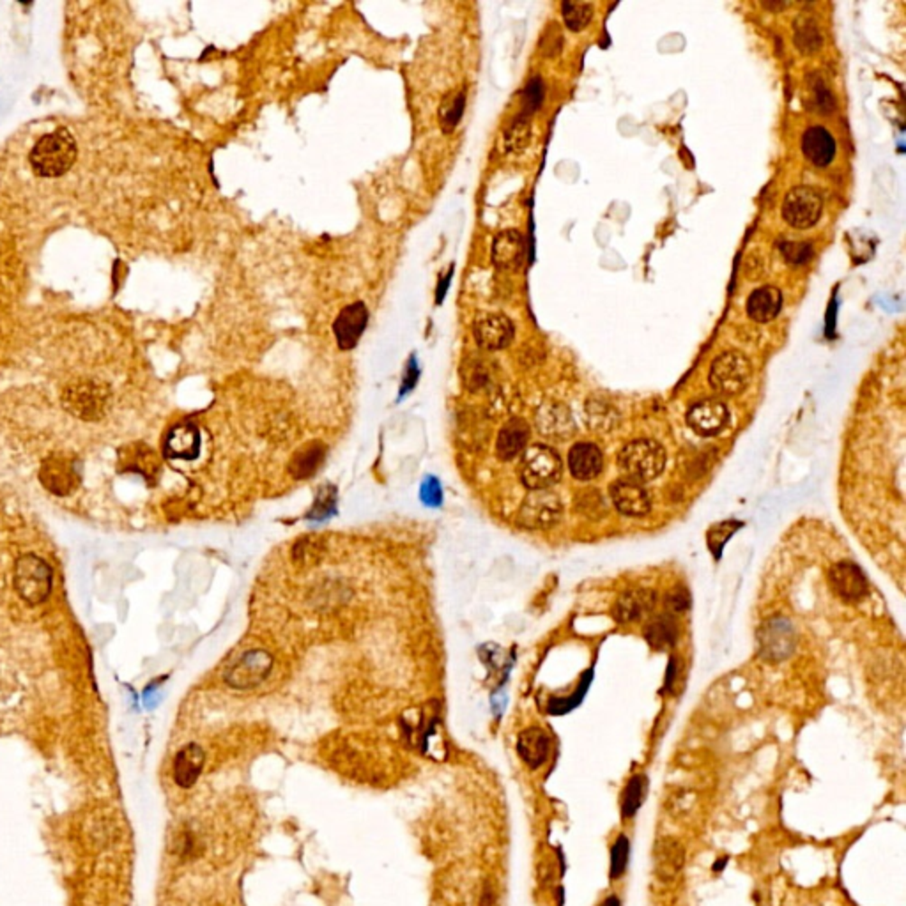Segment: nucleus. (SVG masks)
Wrapping results in <instances>:
<instances>
[{
    "mask_svg": "<svg viewBox=\"0 0 906 906\" xmlns=\"http://www.w3.org/2000/svg\"><path fill=\"white\" fill-rule=\"evenodd\" d=\"M79 147L68 128H59L42 136L29 154L31 167L40 178H60L75 165Z\"/></svg>",
    "mask_w": 906,
    "mask_h": 906,
    "instance_id": "nucleus-1",
    "label": "nucleus"
},
{
    "mask_svg": "<svg viewBox=\"0 0 906 906\" xmlns=\"http://www.w3.org/2000/svg\"><path fill=\"white\" fill-rule=\"evenodd\" d=\"M666 450L653 439H635L618 453L620 471L627 480L650 482L666 467Z\"/></svg>",
    "mask_w": 906,
    "mask_h": 906,
    "instance_id": "nucleus-2",
    "label": "nucleus"
},
{
    "mask_svg": "<svg viewBox=\"0 0 906 906\" xmlns=\"http://www.w3.org/2000/svg\"><path fill=\"white\" fill-rule=\"evenodd\" d=\"M62 408L82 421L101 420L110 404V388L97 381H75L62 392Z\"/></svg>",
    "mask_w": 906,
    "mask_h": 906,
    "instance_id": "nucleus-3",
    "label": "nucleus"
},
{
    "mask_svg": "<svg viewBox=\"0 0 906 906\" xmlns=\"http://www.w3.org/2000/svg\"><path fill=\"white\" fill-rule=\"evenodd\" d=\"M519 475L530 491H547L559 482L563 460L550 447L533 445L522 453Z\"/></svg>",
    "mask_w": 906,
    "mask_h": 906,
    "instance_id": "nucleus-4",
    "label": "nucleus"
},
{
    "mask_svg": "<svg viewBox=\"0 0 906 906\" xmlns=\"http://www.w3.org/2000/svg\"><path fill=\"white\" fill-rule=\"evenodd\" d=\"M13 583L23 602H27L29 606H40L51 591V567L36 554H23L16 559Z\"/></svg>",
    "mask_w": 906,
    "mask_h": 906,
    "instance_id": "nucleus-5",
    "label": "nucleus"
},
{
    "mask_svg": "<svg viewBox=\"0 0 906 906\" xmlns=\"http://www.w3.org/2000/svg\"><path fill=\"white\" fill-rule=\"evenodd\" d=\"M40 482L53 496L68 498L82 484V462L73 453H51L40 467Z\"/></svg>",
    "mask_w": 906,
    "mask_h": 906,
    "instance_id": "nucleus-6",
    "label": "nucleus"
},
{
    "mask_svg": "<svg viewBox=\"0 0 906 906\" xmlns=\"http://www.w3.org/2000/svg\"><path fill=\"white\" fill-rule=\"evenodd\" d=\"M753 375V365L740 351H727L719 355L710 368V386L725 397L742 393Z\"/></svg>",
    "mask_w": 906,
    "mask_h": 906,
    "instance_id": "nucleus-7",
    "label": "nucleus"
},
{
    "mask_svg": "<svg viewBox=\"0 0 906 906\" xmlns=\"http://www.w3.org/2000/svg\"><path fill=\"white\" fill-rule=\"evenodd\" d=\"M823 213V197L811 186L790 190L782 202L784 222L797 230H806L818 224Z\"/></svg>",
    "mask_w": 906,
    "mask_h": 906,
    "instance_id": "nucleus-8",
    "label": "nucleus"
},
{
    "mask_svg": "<svg viewBox=\"0 0 906 906\" xmlns=\"http://www.w3.org/2000/svg\"><path fill=\"white\" fill-rule=\"evenodd\" d=\"M273 664L274 661L266 650H250L245 652L236 662H232L224 679L228 687L237 690L255 689L270 677Z\"/></svg>",
    "mask_w": 906,
    "mask_h": 906,
    "instance_id": "nucleus-9",
    "label": "nucleus"
},
{
    "mask_svg": "<svg viewBox=\"0 0 906 906\" xmlns=\"http://www.w3.org/2000/svg\"><path fill=\"white\" fill-rule=\"evenodd\" d=\"M561 515L563 504L556 493H552L550 489L530 491L528 498L524 499L519 510V522L521 526L530 530H544L554 526L561 519Z\"/></svg>",
    "mask_w": 906,
    "mask_h": 906,
    "instance_id": "nucleus-10",
    "label": "nucleus"
},
{
    "mask_svg": "<svg viewBox=\"0 0 906 906\" xmlns=\"http://www.w3.org/2000/svg\"><path fill=\"white\" fill-rule=\"evenodd\" d=\"M473 337L480 349L501 351L512 344L515 337V326L504 314L485 312L475 320Z\"/></svg>",
    "mask_w": 906,
    "mask_h": 906,
    "instance_id": "nucleus-11",
    "label": "nucleus"
},
{
    "mask_svg": "<svg viewBox=\"0 0 906 906\" xmlns=\"http://www.w3.org/2000/svg\"><path fill=\"white\" fill-rule=\"evenodd\" d=\"M368 319H370V314H368V309L363 301H355L338 312V316L333 320V326H331L338 349L351 351L358 346V342L368 326Z\"/></svg>",
    "mask_w": 906,
    "mask_h": 906,
    "instance_id": "nucleus-12",
    "label": "nucleus"
},
{
    "mask_svg": "<svg viewBox=\"0 0 906 906\" xmlns=\"http://www.w3.org/2000/svg\"><path fill=\"white\" fill-rule=\"evenodd\" d=\"M653 874L661 883H673L685 865V850L677 837L662 836L653 845Z\"/></svg>",
    "mask_w": 906,
    "mask_h": 906,
    "instance_id": "nucleus-13",
    "label": "nucleus"
},
{
    "mask_svg": "<svg viewBox=\"0 0 906 906\" xmlns=\"http://www.w3.org/2000/svg\"><path fill=\"white\" fill-rule=\"evenodd\" d=\"M687 423L699 436H717L729 423V411L723 401L707 399L689 409Z\"/></svg>",
    "mask_w": 906,
    "mask_h": 906,
    "instance_id": "nucleus-14",
    "label": "nucleus"
},
{
    "mask_svg": "<svg viewBox=\"0 0 906 906\" xmlns=\"http://www.w3.org/2000/svg\"><path fill=\"white\" fill-rule=\"evenodd\" d=\"M493 263L501 272H519L526 259V243L519 230H503L493 241Z\"/></svg>",
    "mask_w": 906,
    "mask_h": 906,
    "instance_id": "nucleus-15",
    "label": "nucleus"
},
{
    "mask_svg": "<svg viewBox=\"0 0 906 906\" xmlns=\"http://www.w3.org/2000/svg\"><path fill=\"white\" fill-rule=\"evenodd\" d=\"M609 496L615 508L629 517H643L652 510V499L646 489L627 478L616 480L609 487Z\"/></svg>",
    "mask_w": 906,
    "mask_h": 906,
    "instance_id": "nucleus-16",
    "label": "nucleus"
},
{
    "mask_svg": "<svg viewBox=\"0 0 906 906\" xmlns=\"http://www.w3.org/2000/svg\"><path fill=\"white\" fill-rule=\"evenodd\" d=\"M163 450L169 458L174 460H195L200 453V432L197 425L190 421L174 425L165 438Z\"/></svg>",
    "mask_w": 906,
    "mask_h": 906,
    "instance_id": "nucleus-17",
    "label": "nucleus"
},
{
    "mask_svg": "<svg viewBox=\"0 0 906 906\" xmlns=\"http://www.w3.org/2000/svg\"><path fill=\"white\" fill-rule=\"evenodd\" d=\"M828 581L832 589L846 602L861 600L867 591L865 578L854 563H837L830 569Z\"/></svg>",
    "mask_w": 906,
    "mask_h": 906,
    "instance_id": "nucleus-18",
    "label": "nucleus"
},
{
    "mask_svg": "<svg viewBox=\"0 0 906 906\" xmlns=\"http://www.w3.org/2000/svg\"><path fill=\"white\" fill-rule=\"evenodd\" d=\"M569 469L581 482L593 480L604 469V455L593 443H578L569 453Z\"/></svg>",
    "mask_w": 906,
    "mask_h": 906,
    "instance_id": "nucleus-19",
    "label": "nucleus"
},
{
    "mask_svg": "<svg viewBox=\"0 0 906 906\" xmlns=\"http://www.w3.org/2000/svg\"><path fill=\"white\" fill-rule=\"evenodd\" d=\"M795 648V637L788 622L772 620L762 631V650L769 661H784Z\"/></svg>",
    "mask_w": 906,
    "mask_h": 906,
    "instance_id": "nucleus-20",
    "label": "nucleus"
},
{
    "mask_svg": "<svg viewBox=\"0 0 906 906\" xmlns=\"http://www.w3.org/2000/svg\"><path fill=\"white\" fill-rule=\"evenodd\" d=\"M517 753L530 769H541L549 758L550 740L541 727H528L519 735Z\"/></svg>",
    "mask_w": 906,
    "mask_h": 906,
    "instance_id": "nucleus-21",
    "label": "nucleus"
},
{
    "mask_svg": "<svg viewBox=\"0 0 906 906\" xmlns=\"http://www.w3.org/2000/svg\"><path fill=\"white\" fill-rule=\"evenodd\" d=\"M802 153L816 167H827L836 156V140L823 126H811L802 135Z\"/></svg>",
    "mask_w": 906,
    "mask_h": 906,
    "instance_id": "nucleus-22",
    "label": "nucleus"
},
{
    "mask_svg": "<svg viewBox=\"0 0 906 906\" xmlns=\"http://www.w3.org/2000/svg\"><path fill=\"white\" fill-rule=\"evenodd\" d=\"M206 763V754L200 745L188 744L174 758V781L181 788H191L200 777Z\"/></svg>",
    "mask_w": 906,
    "mask_h": 906,
    "instance_id": "nucleus-23",
    "label": "nucleus"
},
{
    "mask_svg": "<svg viewBox=\"0 0 906 906\" xmlns=\"http://www.w3.org/2000/svg\"><path fill=\"white\" fill-rule=\"evenodd\" d=\"M747 316L756 322H771L782 309V292L773 285H763L751 292L747 300Z\"/></svg>",
    "mask_w": 906,
    "mask_h": 906,
    "instance_id": "nucleus-24",
    "label": "nucleus"
},
{
    "mask_svg": "<svg viewBox=\"0 0 906 906\" xmlns=\"http://www.w3.org/2000/svg\"><path fill=\"white\" fill-rule=\"evenodd\" d=\"M530 438V427L526 421L513 418L499 430L496 453L501 460H513L517 455L526 450Z\"/></svg>",
    "mask_w": 906,
    "mask_h": 906,
    "instance_id": "nucleus-25",
    "label": "nucleus"
},
{
    "mask_svg": "<svg viewBox=\"0 0 906 906\" xmlns=\"http://www.w3.org/2000/svg\"><path fill=\"white\" fill-rule=\"evenodd\" d=\"M655 595L646 589H633L620 596L615 606V618L620 624H633L653 609Z\"/></svg>",
    "mask_w": 906,
    "mask_h": 906,
    "instance_id": "nucleus-26",
    "label": "nucleus"
},
{
    "mask_svg": "<svg viewBox=\"0 0 906 906\" xmlns=\"http://www.w3.org/2000/svg\"><path fill=\"white\" fill-rule=\"evenodd\" d=\"M537 423L545 436L569 438L574 434L576 425L570 411L561 404H547L539 411Z\"/></svg>",
    "mask_w": 906,
    "mask_h": 906,
    "instance_id": "nucleus-27",
    "label": "nucleus"
},
{
    "mask_svg": "<svg viewBox=\"0 0 906 906\" xmlns=\"http://www.w3.org/2000/svg\"><path fill=\"white\" fill-rule=\"evenodd\" d=\"M156 457L145 445H126L117 452V469L125 473H136L151 476L156 469Z\"/></svg>",
    "mask_w": 906,
    "mask_h": 906,
    "instance_id": "nucleus-28",
    "label": "nucleus"
},
{
    "mask_svg": "<svg viewBox=\"0 0 906 906\" xmlns=\"http://www.w3.org/2000/svg\"><path fill=\"white\" fill-rule=\"evenodd\" d=\"M324 457H326V447L319 441L310 443L292 457L289 471L296 480L312 478L318 473L319 467L322 466Z\"/></svg>",
    "mask_w": 906,
    "mask_h": 906,
    "instance_id": "nucleus-29",
    "label": "nucleus"
},
{
    "mask_svg": "<svg viewBox=\"0 0 906 906\" xmlns=\"http://www.w3.org/2000/svg\"><path fill=\"white\" fill-rule=\"evenodd\" d=\"M795 45L802 53H815L823 46V32L811 13H802L795 23Z\"/></svg>",
    "mask_w": 906,
    "mask_h": 906,
    "instance_id": "nucleus-30",
    "label": "nucleus"
},
{
    "mask_svg": "<svg viewBox=\"0 0 906 906\" xmlns=\"http://www.w3.org/2000/svg\"><path fill=\"white\" fill-rule=\"evenodd\" d=\"M464 110H466V92H453L445 97V101L441 103L439 112H438V119H439V126H441L443 134L450 135L457 130V126L464 116Z\"/></svg>",
    "mask_w": 906,
    "mask_h": 906,
    "instance_id": "nucleus-31",
    "label": "nucleus"
},
{
    "mask_svg": "<svg viewBox=\"0 0 906 906\" xmlns=\"http://www.w3.org/2000/svg\"><path fill=\"white\" fill-rule=\"evenodd\" d=\"M644 791H646V777L641 773L633 775L622 791V800H620L622 818L631 819L637 815V811L644 800Z\"/></svg>",
    "mask_w": 906,
    "mask_h": 906,
    "instance_id": "nucleus-32",
    "label": "nucleus"
},
{
    "mask_svg": "<svg viewBox=\"0 0 906 906\" xmlns=\"http://www.w3.org/2000/svg\"><path fill=\"white\" fill-rule=\"evenodd\" d=\"M618 412L609 402L602 399H589L587 404V421L595 430H609L615 427Z\"/></svg>",
    "mask_w": 906,
    "mask_h": 906,
    "instance_id": "nucleus-33",
    "label": "nucleus"
},
{
    "mask_svg": "<svg viewBox=\"0 0 906 906\" xmlns=\"http://www.w3.org/2000/svg\"><path fill=\"white\" fill-rule=\"evenodd\" d=\"M561 14L569 31L581 32L588 27L593 18V5L588 2H563Z\"/></svg>",
    "mask_w": 906,
    "mask_h": 906,
    "instance_id": "nucleus-34",
    "label": "nucleus"
},
{
    "mask_svg": "<svg viewBox=\"0 0 906 906\" xmlns=\"http://www.w3.org/2000/svg\"><path fill=\"white\" fill-rule=\"evenodd\" d=\"M808 89H809V103L823 116H830L832 110L836 108V99L828 86L825 84L823 77L818 73H811L808 77Z\"/></svg>",
    "mask_w": 906,
    "mask_h": 906,
    "instance_id": "nucleus-35",
    "label": "nucleus"
},
{
    "mask_svg": "<svg viewBox=\"0 0 906 906\" xmlns=\"http://www.w3.org/2000/svg\"><path fill=\"white\" fill-rule=\"evenodd\" d=\"M530 138H532V119L519 114V117H515V121L508 126L504 134L506 151L521 153L530 143Z\"/></svg>",
    "mask_w": 906,
    "mask_h": 906,
    "instance_id": "nucleus-36",
    "label": "nucleus"
},
{
    "mask_svg": "<svg viewBox=\"0 0 906 906\" xmlns=\"http://www.w3.org/2000/svg\"><path fill=\"white\" fill-rule=\"evenodd\" d=\"M779 252L782 255V259L791 264V266H802L806 263H809L815 255V250H813V245L808 243V241H790V239H782L779 245Z\"/></svg>",
    "mask_w": 906,
    "mask_h": 906,
    "instance_id": "nucleus-37",
    "label": "nucleus"
},
{
    "mask_svg": "<svg viewBox=\"0 0 906 906\" xmlns=\"http://www.w3.org/2000/svg\"><path fill=\"white\" fill-rule=\"evenodd\" d=\"M631 841L625 834H620L611 846V878L620 880L629 865Z\"/></svg>",
    "mask_w": 906,
    "mask_h": 906,
    "instance_id": "nucleus-38",
    "label": "nucleus"
},
{
    "mask_svg": "<svg viewBox=\"0 0 906 906\" xmlns=\"http://www.w3.org/2000/svg\"><path fill=\"white\" fill-rule=\"evenodd\" d=\"M542 99H544V84L539 77L532 79L524 89V94H522V110H521V116L524 117H533V114L541 108L542 105Z\"/></svg>",
    "mask_w": 906,
    "mask_h": 906,
    "instance_id": "nucleus-39",
    "label": "nucleus"
},
{
    "mask_svg": "<svg viewBox=\"0 0 906 906\" xmlns=\"http://www.w3.org/2000/svg\"><path fill=\"white\" fill-rule=\"evenodd\" d=\"M331 513H335V487H322V491L319 493L318 501L314 503L312 510L309 512V519L324 521Z\"/></svg>",
    "mask_w": 906,
    "mask_h": 906,
    "instance_id": "nucleus-40",
    "label": "nucleus"
},
{
    "mask_svg": "<svg viewBox=\"0 0 906 906\" xmlns=\"http://www.w3.org/2000/svg\"><path fill=\"white\" fill-rule=\"evenodd\" d=\"M462 379H464L466 388H469L471 392H476L478 388H482L487 383V372L484 370L480 362L471 360V362H466L462 365Z\"/></svg>",
    "mask_w": 906,
    "mask_h": 906,
    "instance_id": "nucleus-41",
    "label": "nucleus"
},
{
    "mask_svg": "<svg viewBox=\"0 0 906 906\" xmlns=\"http://www.w3.org/2000/svg\"><path fill=\"white\" fill-rule=\"evenodd\" d=\"M420 496L423 499V503L427 506H439L443 503V491H441V485L436 478L429 476L423 485H421V491H420Z\"/></svg>",
    "mask_w": 906,
    "mask_h": 906,
    "instance_id": "nucleus-42",
    "label": "nucleus"
},
{
    "mask_svg": "<svg viewBox=\"0 0 906 906\" xmlns=\"http://www.w3.org/2000/svg\"><path fill=\"white\" fill-rule=\"evenodd\" d=\"M673 635H675V627L671 624L664 622V620L655 622L648 629V639L653 644H666V643H670L673 639Z\"/></svg>",
    "mask_w": 906,
    "mask_h": 906,
    "instance_id": "nucleus-43",
    "label": "nucleus"
},
{
    "mask_svg": "<svg viewBox=\"0 0 906 906\" xmlns=\"http://www.w3.org/2000/svg\"><path fill=\"white\" fill-rule=\"evenodd\" d=\"M418 379H420V366L416 362V356H411L406 368H404V377H402V384H401V397H406L414 390V386L418 384Z\"/></svg>",
    "mask_w": 906,
    "mask_h": 906,
    "instance_id": "nucleus-44",
    "label": "nucleus"
},
{
    "mask_svg": "<svg viewBox=\"0 0 906 906\" xmlns=\"http://www.w3.org/2000/svg\"><path fill=\"white\" fill-rule=\"evenodd\" d=\"M453 278V266H450L448 273L439 280L438 287H436V303L441 305L448 294V289H450V283H452Z\"/></svg>",
    "mask_w": 906,
    "mask_h": 906,
    "instance_id": "nucleus-45",
    "label": "nucleus"
},
{
    "mask_svg": "<svg viewBox=\"0 0 906 906\" xmlns=\"http://www.w3.org/2000/svg\"><path fill=\"white\" fill-rule=\"evenodd\" d=\"M480 906H496V892L489 882H485V885H484Z\"/></svg>",
    "mask_w": 906,
    "mask_h": 906,
    "instance_id": "nucleus-46",
    "label": "nucleus"
},
{
    "mask_svg": "<svg viewBox=\"0 0 906 906\" xmlns=\"http://www.w3.org/2000/svg\"><path fill=\"white\" fill-rule=\"evenodd\" d=\"M598 906H622L620 900L616 896H607Z\"/></svg>",
    "mask_w": 906,
    "mask_h": 906,
    "instance_id": "nucleus-47",
    "label": "nucleus"
}]
</instances>
